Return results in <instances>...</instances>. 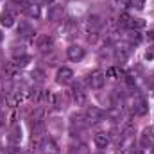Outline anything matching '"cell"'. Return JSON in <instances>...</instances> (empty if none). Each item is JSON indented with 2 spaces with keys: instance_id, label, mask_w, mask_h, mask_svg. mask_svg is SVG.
Masks as SVG:
<instances>
[{
  "instance_id": "1",
  "label": "cell",
  "mask_w": 154,
  "mask_h": 154,
  "mask_svg": "<svg viewBox=\"0 0 154 154\" xmlns=\"http://www.w3.org/2000/svg\"><path fill=\"white\" fill-rule=\"evenodd\" d=\"M86 82H88L90 88H93V90H100V88L104 86V82H106V75H104L100 70H95V72H91L90 75L86 77Z\"/></svg>"
},
{
  "instance_id": "11",
  "label": "cell",
  "mask_w": 154,
  "mask_h": 154,
  "mask_svg": "<svg viewBox=\"0 0 154 154\" xmlns=\"http://www.w3.org/2000/svg\"><path fill=\"white\" fill-rule=\"evenodd\" d=\"M93 142H95V145H97L99 149H106V147L109 145V136H108L106 133H97L95 138H93Z\"/></svg>"
},
{
  "instance_id": "15",
  "label": "cell",
  "mask_w": 154,
  "mask_h": 154,
  "mask_svg": "<svg viewBox=\"0 0 154 154\" xmlns=\"http://www.w3.org/2000/svg\"><path fill=\"white\" fill-rule=\"evenodd\" d=\"M88 25H90L93 31H97V29H100V27L104 25V22H102V18H100L99 14H91V16L88 18Z\"/></svg>"
},
{
  "instance_id": "30",
  "label": "cell",
  "mask_w": 154,
  "mask_h": 154,
  "mask_svg": "<svg viewBox=\"0 0 154 154\" xmlns=\"http://www.w3.org/2000/svg\"><path fill=\"white\" fill-rule=\"evenodd\" d=\"M0 41H2V34H0Z\"/></svg>"
},
{
  "instance_id": "20",
  "label": "cell",
  "mask_w": 154,
  "mask_h": 154,
  "mask_svg": "<svg viewBox=\"0 0 154 154\" xmlns=\"http://www.w3.org/2000/svg\"><path fill=\"white\" fill-rule=\"evenodd\" d=\"M72 154H90V149L86 143H77L72 147Z\"/></svg>"
},
{
  "instance_id": "10",
  "label": "cell",
  "mask_w": 154,
  "mask_h": 154,
  "mask_svg": "<svg viewBox=\"0 0 154 154\" xmlns=\"http://www.w3.org/2000/svg\"><path fill=\"white\" fill-rule=\"evenodd\" d=\"M0 23L4 27H13L14 25V14L11 11H2L0 13Z\"/></svg>"
},
{
  "instance_id": "27",
  "label": "cell",
  "mask_w": 154,
  "mask_h": 154,
  "mask_svg": "<svg viewBox=\"0 0 154 154\" xmlns=\"http://www.w3.org/2000/svg\"><path fill=\"white\" fill-rule=\"evenodd\" d=\"M4 61V54H2V50H0V63Z\"/></svg>"
},
{
  "instance_id": "8",
  "label": "cell",
  "mask_w": 154,
  "mask_h": 154,
  "mask_svg": "<svg viewBox=\"0 0 154 154\" xmlns=\"http://www.w3.org/2000/svg\"><path fill=\"white\" fill-rule=\"evenodd\" d=\"M22 11H23L27 16H31V18H38L39 16V5H36V4H27V2H23V4H22Z\"/></svg>"
},
{
  "instance_id": "26",
  "label": "cell",
  "mask_w": 154,
  "mask_h": 154,
  "mask_svg": "<svg viewBox=\"0 0 154 154\" xmlns=\"http://www.w3.org/2000/svg\"><path fill=\"white\" fill-rule=\"evenodd\" d=\"M13 2H16V4H23L25 0H13Z\"/></svg>"
},
{
  "instance_id": "23",
  "label": "cell",
  "mask_w": 154,
  "mask_h": 154,
  "mask_svg": "<svg viewBox=\"0 0 154 154\" xmlns=\"http://www.w3.org/2000/svg\"><path fill=\"white\" fill-rule=\"evenodd\" d=\"M32 79H34V81H38V82H41V81L45 79L43 70H34V72H32Z\"/></svg>"
},
{
  "instance_id": "31",
  "label": "cell",
  "mask_w": 154,
  "mask_h": 154,
  "mask_svg": "<svg viewBox=\"0 0 154 154\" xmlns=\"http://www.w3.org/2000/svg\"><path fill=\"white\" fill-rule=\"evenodd\" d=\"M152 154H154V149H152Z\"/></svg>"
},
{
  "instance_id": "16",
  "label": "cell",
  "mask_w": 154,
  "mask_h": 154,
  "mask_svg": "<svg viewBox=\"0 0 154 154\" xmlns=\"http://www.w3.org/2000/svg\"><path fill=\"white\" fill-rule=\"evenodd\" d=\"M11 54H13L14 59H16V57H22V56H27V52H25V45L13 43V45H11Z\"/></svg>"
},
{
  "instance_id": "9",
  "label": "cell",
  "mask_w": 154,
  "mask_h": 154,
  "mask_svg": "<svg viewBox=\"0 0 154 154\" xmlns=\"http://www.w3.org/2000/svg\"><path fill=\"white\" fill-rule=\"evenodd\" d=\"M48 20H52V22L63 20V7L61 5H50L48 7Z\"/></svg>"
},
{
  "instance_id": "7",
  "label": "cell",
  "mask_w": 154,
  "mask_h": 154,
  "mask_svg": "<svg viewBox=\"0 0 154 154\" xmlns=\"http://www.w3.org/2000/svg\"><path fill=\"white\" fill-rule=\"evenodd\" d=\"M39 151L43 154H57V145H56L54 140L45 138V140H41V143H39Z\"/></svg>"
},
{
  "instance_id": "5",
  "label": "cell",
  "mask_w": 154,
  "mask_h": 154,
  "mask_svg": "<svg viewBox=\"0 0 154 154\" xmlns=\"http://www.w3.org/2000/svg\"><path fill=\"white\" fill-rule=\"evenodd\" d=\"M84 48L82 47H79V45H70L68 48H66V56H68V59L70 61H81L82 57H84Z\"/></svg>"
},
{
  "instance_id": "17",
  "label": "cell",
  "mask_w": 154,
  "mask_h": 154,
  "mask_svg": "<svg viewBox=\"0 0 154 154\" xmlns=\"http://www.w3.org/2000/svg\"><path fill=\"white\" fill-rule=\"evenodd\" d=\"M106 75L111 77V79H122V77H124V70H122L120 66H111V68H108Z\"/></svg>"
},
{
  "instance_id": "28",
  "label": "cell",
  "mask_w": 154,
  "mask_h": 154,
  "mask_svg": "<svg viewBox=\"0 0 154 154\" xmlns=\"http://www.w3.org/2000/svg\"><path fill=\"white\" fill-rule=\"evenodd\" d=\"M131 154H143V152H142V151H133Z\"/></svg>"
},
{
  "instance_id": "2",
  "label": "cell",
  "mask_w": 154,
  "mask_h": 154,
  "mask_svg": "<svg viewBox=\"0 0 154 154\" xmlns=\"http://www.w3.org/2000/svg\"><path fill=\"white\" fill-rule=\"evenodd\" d=\"M131 109H133V113L134 115H147V111H149V104H147V100L143 99V97H134L133 99V102H131Z\"/></svg>"
},
{
  "instance_id": "29",
  "label": "cell",
  "mask_w": 154,
  "mask_h": 154,
  "mask_svg": "<svg viewBox=\"0 0 154 154\" xmlns=\"http://www.w3.org/2000/svg\"><path fill=\"white\" fill-rule=\"evenodd\" d=\"M43 2H45V4H52V0H43Z\"/></svg>"
},
{
  "instance_id": "25",
  "label": "cell",
  "mask_w": 154,
  "mask_h": 154,
  "mask_svg": "<svg viewBox=\"0 0 154 154\" xmlns=\"http://www.w3.org/2000/svg\"><path fill=\"white\" fill-rule=\"evenodd\" d=\"M147 38L151 39V41H154V31H149V34H147Z\"/></svg>"
},
{
  "instance_id": "13",
  "label": "cell",
  "mask_w": 154,
  "mask_h": 154,
  "mask_svg": "<svg viewBox=\"0 0 154 154\" xmlns=\"http://www.w3.org/2000/svg\"><path fill=\"white\" fill-rule=\"evenodd\" d=\"M102 115H104V113H102L97 106H90V108L86 109V118H88V120H91V122H93V120L102 118Z\"/></svg>"
},
{
  "instance_id": "22",
  "label": "cell",
  "mask_w": 154,
  "mask_h": 154,
  "mask_svg": "<svg viewBox=\"0 0 154 154\" xmlns=\"http://www.w3.org/2000/svg\"><path fill=\"white\" fill-rule=\"evenodd\" d=\"M140 39H142V36H140L138 31H131V34H129V41L131 43H140Z\"/></svg>"
},
{
  "instance_id": "24",
  "label": "cell",
  "mask_w": 154,
  "mask_h": 154,
  "mask_svg": "<svg viewBox=\"0 0 154 154\" xmlns=\"http://www.w3.org/2000/svg\"><path fill=\"white\" fill-rule=\"evenodd\" d=\"M113 4H115L116 7H122L124 9V7H127L131 4V0H113Z\"/></svg>"
},
{
  "instance_id": "14",
  "label": "cell",
  "mask_w": 154,
  "mask_h": 154,
  "mask_svg": "<svg viewBox=\"0 0 154 154\" xmlns=\"http://www.w3.org/2000/svg\"><path fill=\"white\" fill-rule=\"evenodd\" d=\"M145 27V22L142 20V18H129V22H127V29H131V31H140V29H143Z\"/></svg>"
},
{
  "instance_id": "6",
  "label": "cell",
  "mask_w": 154,
  "mask_h": 154,
  "mask_svg": "<svg viewBox=\"0 0 154 154\" xmlns=\"http://www.w3.org/2000/svg\"><path fill=\"white\" fill-rule=\"evenodd\" d=\"M34 29L29 25V23H25V22H20V25H18V36L22 39H32L34 38Z\"/></svg>"
},
{
  "instance_id": "18",
  "label": "cell",
  "mask_w": 154,
  "mask_h": 154,
  "mask_svg": "<svg viewBox=\"0 0 154 154\" xmlns=\"http://www.w3.org/2000/svg\"><path fill=\"white\" fill-rule=\"evenodd\" d=\"M9 140H11L13 143H18V142L22 140V129H20L18 125H14V127L11 129V134H9Z\"/></svg>"
},
{
  "instance_id": "21",
  "label": "cell",
  "mask_w": 154,
  "mask_h": 154,
  "mask_svg": "<svg viewBox=\"0 0 154 154\" xmlns=\"http://www.w3.org/2000/svg\"><path fill=\"white\" fill-rule=\"evenodd\" d=\"M29 61H31V57H29V56H22V57H16L13 63H14V66H16V68H23Z\"/></svg>"
},
{
  "instance_id": "4",
  "label": "cell",
  "mask_w": 154,
  "mask_h": 154,
  "mask_svg": "<svg viewBox=\"0 0 154 154\" xmlns=\"http://www.w3.org/2000/svg\"><path fill=\"white\" fill-rule=\"evenodd\" d=\"M72 79H74V72L68 66H61L56 74V81L59 84H68V82H72Z\"/></svg>"
},
{
  "instance_id": "3",
  "label": "cell",
  "mask_w": 154,
  "mask_h": 154,
  "mask_svg": "<svg viewBox=\"0 0 154 154\" xmlns=\"http://www.w3.org/2000/svg\"><path fill=\"white\" fill-rule=\"evenodd\" d=\"M36 47H38L39 52H50L54 48V41H52V38L48 34H41L36 39Z\"/></svg>"
},
{
  "instance_id": "12",
  "label": "cell",
  "mask_w": 154,
  "mask_h": 154,
  "mask_svg": "<svg viewBox=\"0 0 154 154\" xmlns=\"http://www.w3.org/2000/svg\"><path fill=\"white\" fill-rule=\"evenodd\" d=\"M72 97H74V100H75L77 104H84L86 102V93L82 91V88L79 84H75L72 88Z\"/></svg>"
},
{
  "instance_id": "19",
  "label": "cell",
  "mask_w": 154,
  "mask_h": 154,
  "mask_svg": "<svg viewBox=\"0 0 154 154\" xmlns=\"http://www.w3.org/2000/svg\"><path fill=\"white\" fill-rule=\"evenodd\" d=\"M143 143L147 145H151V143H154V127H147L145 131H143Z\"/></svg>"
}]
</instances>
